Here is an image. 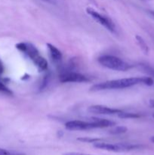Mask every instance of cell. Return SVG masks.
<instances>
[{"mask_svg": "<svg viewBox=\"0 0 154 155\" xmlns=\"http://www.w3.org/2000/svg\"><path fill=\"white\" fill-rule=\"evenodd\" d=\"M153 83V79L149 77H130V78L108 80L103 83H97L90 88V91L99 92V91L110 90V89H122L132 87L136 85H145V86H152Z\"/></svg>", "mask_w": 154, "mask_h": 155, "instance_id": "obj_1", "label": "cell"}, {"mask_svg": "<svg viewBox=\"0 0 154 155\" xmlns=\"http://www.w3.org/2000/svg\"><path fill=\"white\" fill-rule=\"evenodd\" d=\"M116 122L107 119L101 118H94L91 121L84 120H70L65 124L66 130L71 131H82V130H90L94 129L107 128V127H114Z\"/></svg>", "mask_w": 154, "mask_h": 155, "instance_id": "obj_2", "label": "cell"}, {"mask_svg": "<svg viewBox=\"0 0 154 155\" xmlns=\"http://www.w3.org/2000/svg\"><path fill=\"white\" fill-rule=\"evenodd\" d=\"M16 48L25 54L33 62L39 71H44L48 69L47 61L39 54L38 49L33 44L28 42H19L16 44Z\"/></svg>", "mask_w": 154, "mask_h": 155, "instance_id": "obj_3", "label": "cell"}, {"mask_svg": "<svg viewBox=\"0 0 154 155\" xmlns=\"http://www.w3.org/2000/svg\"><path fill=\"white\" fill-rule=\"evenodd\" d=\"M98 61L101 66L113 71L125 72L133 68L132 65L128 64V62L114 55L105 54V55L100 56L98 59Z\"/></svg>", "mask_w": 154, "mask_h": 155, "instance_id": "obj_4", "label": "cell"}, {"mask_svg": "<svg viewBox=\"0 0 154 155\" xmlns=\"http://www.w3.org/2000/svg\"><path fill=\"white\" fill-rule=\"evenodd\" d=\"M94 147L95 148H98V149L113 151V152H126V151L138 149V148H141V145L128 143L112 144L103 142H98L94 143Z\"/></svg>", "mask_w": 154, "mask_h": 155, "instance_id": "obj_5", "label": "cell"}, {"mask_svg": "<svg viewBox=\"0 0 154 155\" xmlns=\"http://www.w3.org/2000/svg\"><path fill=\"white\" fill-rule=\"evenodd\" d=\"M86 12L93 18L95 21H96L98 24L102 25L103 27H105L107 30L113 34H116L117 33V30H116V27L113 21L110 19L108 17L103 15L102 14L99 13L95 9L92 8H86Z\"/></svg>", "mask_w": 154, "mask_h": 155, "instance_id": "obj_6", "label": "cell"}, {"mask_svg": "<svg viewBox=\"0 0 154 155\" xmlns=\"http://www.w3.org/2000/svg\"><path fill=\"white\" fill-rule=\"evenodd\" d=\"M59 80L61 83H85L89 81V78L80 73L66 71L60 73Z\"/></svg>", "mask_w": 154, "mask_h": 155, "instance_id": "obj_7", "label": "cell"}, {"mask_svg": "<svg viewBox=\"0 0 154 155\" xmlns=\"http://www.w3.org/2000/svg\"><path fill=\"white\" fill-rule=\"evenodd\" d=\"M88 111L91 114L98 115H116L122 111L117 108H111V107H107L104 105H92L88 108Z\"/></svg>", "mask_w": 154, "mask_h": 155, "instance_id": "obj_8", "label": "cell"}, {"mask_svg": "<svg viewBox=\"0 0 154 155\" xmlns=\"http://www.w3.org/2000/svg\"><path fill=\"white\" fill-rule=\"evenodd\" d=\"M47 48H48V51H49L50 57H51V60L55 64H60L62 61V58H63V55L62 53L57 47L53 45L51 43H47Z\"/></svg>", "mask_w": 154, "mask_h": 155, "instance_id": "obj_9", "label": "cell"}, {"mask_svg": "<svg viewBox=\"0 0 154 155\" xmlns=\"http://www.w3.org/2000/svg\"><path fill=\"white\" fill-rule=\"evenodd\" d=\"M135 39L137 45H138V46L140 47V50L142 51V52H143L144 54H146V55H148L149 52V46L147 45V44H146V42H145L144 39H143L141 36H139V35H136Z\"/></svg>", "mask_w": 154, "mask_h": 155, "instance_id": "obj_10", "label": "cell"}, {"mask_svg": "<svg viewBox=\"0 0 154 155\" xmlns=\"http://www.w3.org/2000/svg\"><path fill=\"white\" fill-rule=\"evenodd\" d=\"M137 68L142 71L143 72H144L145 74H148L149 76V77L153 79L154 78V68L153 67L150 66L149 64H139L137 65Z\"/></svg>", "mask_w": 154, "mask_h": 155, "instance_id": "obj_11", "label": "cell"}, {"mask_svg": "<svg viewBox=\"0 0 154 155\" xmlns=\"http://www.w3.org/2000/svg\"><path fill=\"white\" fill-rule=\"evenodd\" d=\"M117 116L119 118L122 119H135V118H139L141 117L140 114L137 113H131V112H125V111H121L117 114Z\"/></svg>", "mask_w": 154, "mask_h": 155, "instance_id": "obj_12", "label": "cell"}, {"mask_svg": "<svg viewBox=\"0 0 154 155\" xmlns=\"http://www.w3.org/2000/svg\"><path fill=\"white\" fill-rule=\"evenodd\" d=\"M128 131V129L125 127H113L111 130L109 131V133L112 135H119V134H123V133H126Z\"/></svg>", "mask_w": 154, "mask_h": 155, "instance_id": "obj_13", "label": "cell"}, {"mask_svg": "<svg viewBox=\"0 0 154 155\" xmlns=\"http://www.w3.org/2000/svg\"><path fill=\"white\" fill-rule=\"evenodd\" d=\"M0 155H26L24 153L19 152V151H12V150H7L4 148H0Z\"/></svg>", "mask_w": 154, "mask_h": 155, "instance_id": "obj_14", "label": "cell"}, {"mask_svg": "<svg viewBox=\"0 0 154 155\" xmlns=\"http://www.w3.org/2000/svg\"><path fill=\"white\" fill-rule=\"evenodd\" d=\"M77 140L82 142H88V143H95V142H101V139L97 138H88V137H80L77 139Z\"/></svg>", "mask_w": 154, "mask_h": 155, "instance_id": "obj_15", "label": "cell"}, {"mask_svg": "<svg viewBox=\"0 0 154 155\" xmlns=\"http://www.w3.org/2000/svg\"><path fill=\"white\" fill-rule=\"evenodd\" d=\"M0 92H3V93L8 94V95H11L12 92L11 89H9L2 82L0 81Z\"/></svg>", "mask_w": 154, "mask_h": 155, "instance_id": "obj_16", "label": "cell"}, {"mask_svg": "<svg viewBox=\"0 0 154 155\" xmlns=\"http://www.w3.org/2000/svg\"><path fill=\"white\" fill-rule=\"evenodd\" d=\"M63 155H91V154H83V153L79 152H66Z\"/></svg>", "mask_w": 154, "mask_h": 155, "instance_id": "obj_17", "label": "cell"}, {"mask_svg": "<svg viewBox=\"0 0 154 155\" xmlns=\"http://www.w3.org/2000/svg\"><path fill=\"white\" fill-rule=\"evenodd\" d=\"M148 104H149V107H151V108H154V99L153 98L149 100V101H148Z\"/></svg>", "mask_w": 154, "mask_h": 155, "instance_id": "obj_18", "label": "cell"}, {"mask_svg": "<svg viewBox=\"0 0 154 155\" xmlns=\"http://www.w3.org/2000/svg\"><path fill=\"white\" fill-rule=\"evenodd\" d=\"M3 72H4V66H3L2 61L0 60V76L3 74Z\"/></svg>", "mask_w": 154, "mask_h": 155, "instance_id": "obj_19", "label": "cell"}, {"mask_svg": "<svg viewBox=\"0 0 154 155\" xmlns=\"http://www.w3.org/2000/svg\"><path fill=\"white\" fill-rule=\"evenodd\" d=\"M146 12H147V14L151 17V18H153L154 19V11L153 10H147L146 11Z\"/></svg>", "mask_w": 154, "mask_h": 155, "instance_id": "obj_20", "label": "cell"}, {"mask_svg": "<svg viewBox=\"0 0 154 155\" xmlns=\"http://www.w3.org/2000/svg\"><path fill=\"white\" fill-rule=\"evenodd\" d=\"M42 1L45 2H48L50 3V4H52V5H55L57 3V1L56 0H42Z\"/></svg>", "mask_w": 154, "mask_h": 155, "instance_id": "obj_21", "label": "cell"}, {"mask_svg": "<svg viewBox=\"0 0 154 155\" xmlns=\"http://www.w3.org/2000/svg\"><path fill=\"white\" fill-rule=\"evenodd\" d=\"M150 141L152 142V143H154V136H152V137L150 138Z\"/></svg>", "mask_w": 154, "mask_h": 155, "instance_id": "obj_22", "label": "cell"}, {"mask_svg": "<svg viewBox=\"0 0 154 155\" xmlns=\"http://www.w3.org/2000/svg\"><path fill=\"white\" fill-rule=\"evenodd\" d=\"M152 117H153V118H154V113H153V114H152Z\"/></svg>", "mask_w": 154, "mask_h": 155, "instance_id": "obj_23", "label": "cell"}]
</instances>
